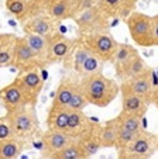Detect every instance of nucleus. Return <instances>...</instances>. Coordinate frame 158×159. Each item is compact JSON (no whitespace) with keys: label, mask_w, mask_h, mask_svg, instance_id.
I'll use <instances>...</instances> for the list:
<instances>
[{"label":"nucleus","mask_w":158,"mask_h":159,"mask_svg":"<svg viewBox=\"0 0 158 159\" xmlns=\"http://www.w3.org/2000/svg\"><path fill=\"white\" fill-rule=\"evenodd\" d=\"M82 92L85 93L89 104L96 107H108L120 93V86L114 79L104 76L103 72L84 76L79 80Z\"/></svg>","instance_id":"1"},{"label":"nucleus","mask_w":158,"mask_h":159,"mask_svg":"<svg viewBox=\"0 0 158 159\" xmlns=\"http://www.w3.org/2000/svg\"><path fill=\"white\" fill-rule=\"evenodd\" d=\"M6 116L12 127L13 137L21 139L26 144L41 138L44 131L40 125L36 106H20L12 111H6Z\"/></svg>","instance_id":"2"},{"label":"nucleus","mask_w":158,"mask_h":159,"mask_svg":"<svg viewBox=\"0 0 158 159\" xmlns=\"http://www.w3.org/2000/svg\"><path fill=\"white\" fill-rule=\"evenodd\" d=\"M112 63H113L116 76L119 79H122V82L127 80L133 76L140 75L148 68V66H146L143 58L140 57L138 51L133 45L120 44V42Z\"/></svg>","instance_id":"3"},{"label":"nucleus","mask_w":158,"mask_h":159,"mask_svg":"<svg viewBox=\"0 0 158 159\" xmlns=\"http://www.w3.org/2000/svg\"><path fill=\"white\" fill-rule=\"evenodd\" d=\"M72 20L75 21V24L78 27L79 37L109 31V20L110 18L104 14L96 4L79 11Z\"/></svg>","instance_id":"4"},{"label":"nucleus","mask_w":158,"mask_h":159,"mask_svg":"<svg viewBox=\"0 0 158 159\" xmlns=\"http://www.w3.org/2000/svg\"><path fill=\"white\" fill-rule=\"evenodd\" d=\"M128 33L136 45L150 48L154 47L152 42V16H147L140 11H131L126 17Z\"/></svg>","instance_id":"5"},{"label":"nucleus","mask_w":158,"mask_h":159,"mask_svg":"<svg viewBox=\"0 0 158 159\" xmlns=\"http://www.w3.org/2000/svg\"><path fill=\"white\" fill-rule=\"evenodd\" d=\"M157 149H158V135L151 134V132L146 131L143 128L124 149L117 152V155H119V158H126V159H143V158H151Z\"/></svg>","instance_id":"6"},{"label":"nucleus","mask_w":158,"mask_h":159,"mask_svg":"<svg viewBox=\"0 0 158 159\" xmlns=\"http://www.w3.org/2000/svg\"><path fill=\"white\" fill-rule=\"evenodd\" d=\"M81 39L90 49V52L96 55L100 61L112 63L114 54H116V49L119 47V42L109 34V31L84 35L81 37Z\"/></svg>","instance_id":"7"},{"label":"nucleus","mask_w":158,"mask_h":159,"mask_svg":"<svg viewBox=\"0 0 158 159\" xmlns=\"http://www.w3.org/2000/svg\"><path fill=\"white\" fill-rule=\"evenodd\" d=\"M40 70L41 69H30L24 70V72H18V75L14 79L23 92L26 104L37 106L38 97L42 92V87H44V79L40 75Z\"/></svg>","instance_id":"8"},{"label":"nucleus","mask_w":158,"mask_h":159,"mask_svg":"<svg viewBox=\"0 0 158 159\" xmlns=\"http://www.w3.org/2000/svg\"><path fill=\"white\" fill-rule=\"evenodd\" d=\"M12 68H16L18 72H24V70H30V69H42L41 61L38 59L34 51L30 48V45L27 44L26 38L18 37L17 44H16L14 55H13L12 61Z\"/></svg>","instance_id":"9"},{"label":"nucleus","mask_w":158,"mask_h":159,"mask_svg":"<svg viewBox=\"0 0 158 159\" xmlns=\"http://www.w3.org/2000/svg\"><path fill=\"white\" fill-rule=\"evenodd\" d=\"M4 6L20 24L34 16L45 13V0H6Z\"/></svg>","instance_id":"10"},{"label":"nucleus","mask_w":158,"mask_h":159,"mask_svg":"<svg viewBox=\"0 0 158 159\" xmlns=\"http://www.w3.org/2000/svg\"><path fill=\"white\" fill-rule=\"evenodd\" d=\"M76 44V38L71 39L61 34L60 31L55 33L50 38V47H48L47 55V66L54 65V63H64L66 58L69 57L72 48Z\"/></svg>","instance_id":"11"},{"label":"nucleus","mask_w":158,"mask_h":159,"mask_svg":"<svg viewBox=\"0 0 158 159\" xmlns=\"http://www.w3.org/2000/svg\"><path fill=\"white\" fill-rule=\"evenodd\" d=\"M123 83L127 84L136 94H138V96H141L144 100L151 103L154 87L157 86V83H158V78H157V73H155L154 69L147 68L143 73H140V75H137V76H133V78L127 79V80H123Z\"/></svg>","instance_id":"12"},{"label":"nucleus","mask_w":158,"mask_h":159,"mask_svg":"<svg viewBox=\"0 0 158 159\" xmlns=\"http://www.w3.org/2000/svg\"><path fill=\"white\" fill-rule=\"evenodd\" d=\"M21 28L24 34H38L45 38H51L55 33H58V21H55L47 13H41L24 21Z\"/></svg>","instance_id":"13"},{"label":"nucleus","mask_w":158,"mask_h":159,"mask_svg":"<svg viewBox=\"0 0 158 159\" xmlns=\"http://www.w3.org/2000/svg\"><path fill=\"white\" fill-rule=\"evenodd\" d=\"M41 145H42V156L44 158H52L55 152L62 149L69 142L75 141L66 134L65 131H54V129H47L41 135Z\"/></svg>","instance_id":"14"},{"label":"nucleus","mask_w":158,"mask_h":159,"mask_svg":"<svg viewBox=\"0 0 158 159\" xmlns=\"http://www.w3.org/2000/svg\"><path fill=\"white\" fill-rule=\"evenodd\" d=\"M120 93H122V111L144 117V114L148 110L150 103L141 96L136 94L126 83L120 84Z\"/></svg>","instance_id":"15"},{"label":"nucleus","mask_w":158,"mask_h":159,"mask_svg":"<svg viewBox=\"0 0 158 159\" xmlns=\"http://www.w3.org/2000/svg\"><path fill=\"white\" fill-rule=\"evenodd\" d=\"M96 6L109 18H126L134 11L136 3L131 0H98Z\"/></svg>","instance_id":"16"},{"label":"nucleus","mask_w":158,"mask_h":159,"mask_svg":"<svg viewBox=\"0 0 158 159\" xmlns=\"http://www.w3.org/2000/svg\"><path fill=\"white\" fill-rule=\"evenodd\" d=\"M92 121L89 120L84 110H69L68 114V125H66V134L72 139H79L85 132L89 129Z\"/></svg>","instance_id":"17"},{"label":"nucleus","mask_w":158,"mask_h":159,"mask_svg":"<svg viewBox=\"0 0 158 159\" xmlns=\"http://www.w3.org/2000/svg\"><path fill=\"white\" fill-rule=\"evenodd\" d=\"M0 103L6 111H12L20 106H26L23 92L16 80L0 89Z\"/></svg>","instance_id":"18"},{"label":"nucleus","mask_w":158,"mask_h":159,"mask_svg":"<svg viewBox=\"0 0 158 159\" xmlns=\"http://www.w3.org/2000/svg\"><path fill=\"white\" fill-rule=\"evenodd\" d=\"M45 13L61 23L72 20L75 17V10L72 0H45Z\"/></svg>","instance_id":"19"},{"label":"nucleus","mask_w":158,"mask_h":159,"mask_svg":"<svg viewBox=\"0 0 158 159\" xmlns=\"http://www.w3.org/2000/svg\"><path fill=\"white\" fill-rule=\"evenodd\" d=\"M100 128L102 125L98 123H92L86 132L82 135L79 139H76L81 144L82 149L85 151L86 158L96 155L99 152V149L102 148V142H100Z\"/></svg>","instance_id":"20"},{"label":"nucleus","mask_w":158,"mask_h":159,"mask_svg":"<svg viewBox=\"0 0 158 159\" xmlns=\"http://www.w3.org/2000/svg\"><path fill=\"white\" fill-rule=\"evenodd\" d=\"M79 82H75L69 78L61 79V82L57 86V92H55L54 100L51 103L52 108H68V104L72 99L75 89H76Z\"/></svg>","instance_id":"21"},{"label":"nucleus","mask_w":158,"mask_h":159,"mask_svg":"<svg viewBox=\"0 0 158 159\" xmlns=\"http://www.w3.org/2000/svg\"><path fill=\"white\" fill-rule=\"evenodd\" d=\"M90 54H92L90 49L84 44V41H82L81 37H79V38H76V44H75V47L72 48L71 54H69V57L66 58V61L64 62V65H65L66 68H71L74 72L79 73L84 62L88 59V57H89Z\"/></svg>","instance_id":"22"},{"label":"nucleus","mask_w":158,"mask_h":159,"mask_svg":"<svg viewBox=\"0 0 158 159\" xmlns=\"http://www.w3.org/2000/svg\"><path fill=\"white\" fill-rule=\"evenodd\" d=\"M17 38L18 37L16 34H10V33L0 34V68L12 66Z\"/></svg>","instance_id":"23"},{"label":"nucleus","mask_w":158,"mask_h":159,"mask_svg":"<svg viewBox=\"0 0 158 159\" xmlns=\"http://www.w3.org/2000/svg\"><path fill=\"white\" fill-rule=\"evenodd\" d=\"M24 38L30 45V48L34 51V54L41 61L42 66L47 68V55H48V47H50V38H45L38 34H24Z\"/></svg>","instance_id":"24"},{"label":"nucleus","mask_w":158,"mask_h":159,"mask_svg":"<svg viewBox=\"0 0 158 159\" xmlns=\"http://www.w3.org/2000/svg\"><path fill=\"white\" fill-rule=\"evenodd\" d=\"M68 108H52L50 107L47 114V129H54V131H66L68 125Z\"/></svg>","instance_id":"25"},{"label":"nucleus","mask_w":158,"mask_h":159,"mask_svg":"<svg viewBox=\"0 0 158 159\" xmlns=\"http://www.w3.org/2000/svg\"><path fill=\"white\" fill-rule=\"evenodd\" d=\"M26 142L21 139L12 137L7 139H2L0 141V159H16L23 153L24 148H26Z\"/></svg>","instance_id":"26"},{"label":"nucleus","mask_w":158,"mask_h":159,"mask_svg":"<svg viewBox=\"0 0 158 159\" xmlns=\"http://www.w3.org/2000/svg\"><path fill=\"white\" fill-rule=\"evenodd\" d=\"M117 135H119V124L116 118L109 120L100 128V142L102 148H116Z\"/></svg>","instance_id":"27"},{"label":"nucleus","mask_w":158,"mask_h":159,"mask_svg":"<svg viewBox=\"0 0 158 159\" xmlns=\"http://www.w3.org/2000/svg\"><path fill=\"white\" fill-rule=\"evenodd\" d=\"M116 121L120 127L128 129V131L133 132H140L143 129V117L137 114H133V113H126V111H122L119 116L116 117Z\"/></svg>","instance_id":"28"},{"label":"nucleus","mask_w":158,"mask_h":159,"mask_svg":"<svg viewBox=\"0 0 158 159\" xmlns=\"http://www.w3.org/2000/svg\"><path fill=\"white\" fill-rule=\"evenodd\" d=\"M85 151L82 149L81 144L78 141L69 142L66 147H64L62 149H60L58 152H55L51 159H85Z\"/></svg>","instance_id":"29"},{"label":"nucleus","mask_w":158,"mask_h":159,"mask_svg":"<svg viewBox=\"0 0 158 159\" xmlns=\"http://www.w3.org/2000/svg\"><path fill=\"white\" fill-rule=\"evenodd\" d=\"M103 63H104L103 61H100L96 55L90 54L89 57H88V59L84 62V65H82V68L78 75L81 76V78H84V76H89V75H95V73L103 72Z\"/></svg>","instance_id":"30"},{"label":"nucleus","mask_w":158,"mask_h":159,"mask_svg":"<svg viewBox=\"0 0 158 159\" xmlns=\"http://www.w3.org/2000/svg\"><path fill=\"white\" fill-rule=\"evenodd\" d=\"M89 106V102H88L85 93L82 92L81 86L78 83L76 89H75L74 94H72V99L68 104V110H85V107Z\"/></svg>","instance_id":"31"},{"label":"nucleus","mask_w":158,"mask_h":159,"mask_svg":"<svg viewBox=\"0 0 158 159\" xmlns=\"http://www.w3.org/2000/svg\"><path fill=\"white\" fill-rule=\"evenodd\" d=\"M137 134H138V132H137ZM137 134H136V132H133V131H128V129H126V128H123V127L119 125V135H117V144H116L117 152H119V151H122V149H124V148L127 147V145L130 144L133 139H134V137Z\"/></svg>","instance_id":"32"},{"label":"nucleus","mask_w":158,"mask_h":159,"mask_svg":"<svg viewBox=\"0 0 158 159\" xmlns=\"http://www.w3.org/2000/svg\"><path fill=\"white\" fill-rule=\"evenodd\" d=\"M12 137H13L12 127H10V123H9L7 116L4 114V116L0 117V141H2V139L12 138Z\"/></svg>","instance_id":"33"},{"label":"nucleus","mask_w":158,"mask_h":159,"mask_svg":"<svg viewBox=\"0 0 158 159\" xmlns=\"http://www.w3.org/2000/svg\"><path fill=\"white\" fill-rule=\"evenodd\" d=\"M74 3V10H75V16L78 14L79 11H82L84 9L90 6H95L98 3V0H72Z\"/></svg>","instance_id":"34"},{"label":"nucleus","mask_w":158,"mask_h":159,"mask_svg":"<svg viewBox=\"0 0 158 159\" xmlns=\"http://www.w3.org/2000/svg\"><path fill=\"white\" fill-rule=\"evenodd\" d=\"M152 42L154 47H158V14L152 16Z\"/></svg>","instance_id":"35"},{"label":"nucleus","mask_w":158,"mask_h":159,"mask_svg":"<svg viewBox=\"0 0 158 159\" xmlns=\"http://www.w3.org/2000/svg\"><path fill=\"white\" fill-rule=\"evenodd\" d=\"M131 2H134V3H137V2H138V0H131Z\"/></svg>","instance_id":"36"}]
</instances>
